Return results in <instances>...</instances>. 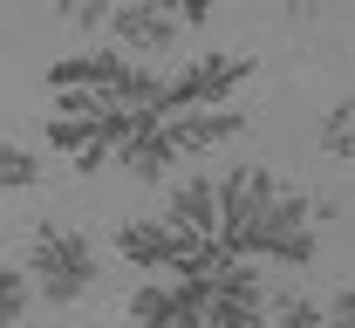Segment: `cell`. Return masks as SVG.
<instances>
[{
    "instance_id": "cell-2",
    "label": "cell",
    "mask_w": 355,
    "mask_h": 328,
    "mask_svg": "<svg viewBox=\"0 0 355 328\" xmlns=\"http://www.w3.org/2000/svg\"><path fill=\"white\" fill-rule=\"evenodd\" d=\"M321 253V233H314V198L308 191H273L266 212L253 219V239H246V260H273V267H314Z\"/></svg>"
},
{
    "instance_id": "cell-18",
    "label": "cell",
    "mask_w": 355,
    "mask_h": 328,
    "mask_svg": "<svg viewBox=\"0 0 355 328\" xmlns=\"http://www.w3.org/2000/svg\"><path fill=\"white\" fill-rule=\"evenodd\" d=\"M280 7H287V14H314L321 0H280Z\"/></svg>"
},
{
    "instance_id": "cell-8",
    "label": "cell",
    "mask_w": 355,
    "mask_h": 328,
    "mask_svg": "<svg viewBox=\"0 0 355 328\" xmlns=\"http://www.w3.org/2000/svg\"><path fill=\"white\" fill-rule=\"evenodd\" d=\"M171 239H178L171 219H123L116 226V253L130 260L137 274H164L171 267Z\"/></svg>"
},
{
    "instance_id": "cell-6",
    "label": "cell",
    "mask_w": 355,
    "mask_h": 328,
    "mask_svg": "<svg viewBox=\"0 0 355 328\" xmlns=\"http://www.w3.org/2000/svg\"><path fill=\"white\" fill-rule=\"evenodd\" d=\"M157 123H164V144H171L178 157H205V150H219V144H232L246 130V110L205 103V110H164Z\"/></svg>"
},
{
    "instance_id": "cell-12",
    "label": "cell",
    "mask_w": 355,
    "mask_h": 328,
    "mask_svg": "<svg viewBox=\"0 0 355 328\" xmlns=\"http://www.w3.org/2000/svg\"><path fill=\"white\" fill-rule=\"evenodd\" d=\"M42 185V157L28 144H0V191H28Z\"/></svg>"
},
{
    "instance_id": "cell-14",
    "label": "cell",
    "mask_w": 355,
    "mask_h": 328,
    "mask_svg": "<svg viewBox=\"0 0 355 328\" xmlns=\"http://www.w3.org/2000/svg\"><path fill=\"white\" fill-rule=\"evenodd\" d=\"M266 315H273V328H321V301H308V294H266Z\"/></svg>"
},
{
    "instance_id": "cell-10",
    "label": "cell",
    "mask_w": 355,
    "mask_h": 328,
    "mask_svg": "<svg viewBox=\"0 0 355 328\" xmlns=\"http://www.w3.org/2000/svg\"><path fill=\"white\" fill-rule=\"evenodd\" d=\"M48 144H55L76 171H103V164H110V144H103V130H96L89 116H62V110H55V116H48Z\"/></svg>"
},
{
    "instance_id": "cell-7",
    "label": "cell",
    "mask_w": 355,
    "mask_h": 328,
    "mask_svg": "<svg viewBox=\"0 0 355 328\" xmlns=\"http://www.w3.org/2000/svg\"><path fill=\"white\" fill-rule=\"evenodd\" d=\"M157 116H164V110H157ZM157 116H150L144 130H130V137L110 150V164H123L137 185H157V178H164V171L178 164V150L164 144V123H157Z\"/></svg>"
},
{
    "instance_id": "cell-13",
    "label": "cell",
    "mask_w": 355,
    "mask_h": 328,
    "mask_svg": "<svg viewBox=\"0 0 355 328\" xmlns=\"http://www.w3.org/2000/svg\"><path fill=\"white\" fill-rule=\"evenodd\" d=\"M28 301H35V287H28V274H21L14 260H0V328L28 322Z\"/></svg>"
},
{
    "instance_id": "cell-16",
    "label": "cell",
    "mask_w": 355,
    "mask_h": 328,
    "mask_svg": "<svg viewBox=\"0 0 355 328\" xmlns=\"http://www.w3.org/2000/svg\"><path fill=\"white\" fill-rule=\"evenodd\" d=\"M321 328H355V287H342V294L321 308Z\"/></svg>"
},
{
    "instance_id": "cell-1",
    "label": "cell",
    "mask_w": 355,
    "mask_h": 328,
    "mask_svg": "<svg viewBox=\"0 0 355 328\" xmlns=\"http://www.w3.org/2000/svg\"><path fill=\"white\" fill-rule=\"evenodd\" d=\"M28 274H35L28 287L42 294L48 308H76L89 287H96L103 260H96V246H89L76 226H42L35 246H28Z\"/></svg>"
},
{
    "instance_id": "cell-15",
    "label": "cell",
    "mask_w": 355,
    "mask_h": 328,
    "mask_svg": "<svg viewBox=\"0 0 355 328\" xmlns=\"http://www.w3.org/2000/svg\"><path fill=\"white\" fill-rule=\"evenodd\" d=\"M110 7H116V0H55V14H62L76 35H96V28H110Z\"/></svg>"
},
{
    "instance_id": "cell-3",
    "label": "cell",
    "mask_w": 355,
    "mask_h": 328,
    "mask_svg": "<svg viewBox=\"0 0 355 328\" xmlns=\"http://www.w3.org/2000/svg\"><path fill=\"white\" fill-rule=\"evenodd\" d=\"M253 83V55L239 48H205V55H184V69L164 76L157 110H205V103H232V96Z\"/></svg>"
},
{
    "instance_id": "cell-11",
    "label": "cell",
    "mask_w": 355,
    "mask_h": 328,
    "mask_svg": "<svg viewBox=\"0 0 355 328\" xmlns=\"http://www.w3.org/2000/svg\"><path fill=\"white\" fill-rule=\"evenodd\" d=\"M321 150H328V157H355V96H342V103L321 116Z\"/></svg>"
},
{
    "instance_id": "cell-19",
    "label": "cell",
    "mask_w": 355,
    "mask_h": 328,
    "mask_svg": "<svg viewBox=\"0 0 355 328\" xmlns=\"http://www.w3.org/2000/svg\"><path fill=\"white\" fill-rule=\"evenodd\" d=\"M14 328H28V322H14Z\"/></svg>"
},
{
    "instance_id": "cell-9",
    "label": "cell",
    "mask_w": 355,
    "mask_h": 328,
    "mask_svg": "<svg viewBox=\"0 0 355 328\" xmlns=\"http://www.w3.org/2000/svg\"><path fill=\"white\" fill-rule=\"evenodd\" d=\"M164 219L184 233H219V185L212 178H178L164 198Z\"/></svg>"
},
{
    "instance_id": "cell-17",
    "label": "cell",
    "mask_w": 355,
    "mask_h": 328,
    "mask_svg": "<svg viewBox=\"0 0 355 328\" xmlns=\"http://www.w3.org/2000/svg\"><path fill=\"white\" fill-rule=\"evenodd\" d=\"M164 7H171V14L184 21V28H205V21L219 14V0H164Z\"/></svg>"
},
{
    "instance_id": "cell-4",
    "label": "cell",
    "mask_w": 355,
    "mask_h": 328,
    "mask_svg": "<svg viewBox=\"0 0 355 328\" xmlns=\"http://www.w3.org/2000/svg\"><path fill=\"white\" fill-rule=\"evenodd\" d=\"M219 185V239L232 260H246V239H253V219L266 212V198L280 191V178L266 171V164H232L225 178H212Z\"/></svg>"
},
{
    "instance_id": "cell-5",
    "label": "cell",
    "mask_w": 355,
    "mask_h": 328,
    "mask_svg": "<svg viewBox=\"0 0 355 328\" xmlns=\"http://www.w3.org/2000/svg\"><path fill=\"white\" fill-rule=\"evenodd\" d=\"M110 35L123 42V55H171L184 42V21L164 0H116L110 7Z\"/></svg>"
}]
</instances>
